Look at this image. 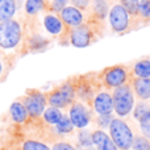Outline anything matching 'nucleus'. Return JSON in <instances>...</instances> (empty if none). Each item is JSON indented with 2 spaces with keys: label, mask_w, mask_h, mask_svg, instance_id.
Instances as JSON below:
<instances>
[{
  "label": "nucleus",
  "mask_w": 150,
  "mask_h": 150,
  "mask_svg": "<svg viewBox=\"0 0 150 150\" xmlns=\"http://www.w3.org/2000/svg\"><path fill=\"white\" fill-rule=\"evenodd\" d=\"M109 136L119 150H130L134 140L130 127L120 117L113 119L109 125Z\"/></svg>",
  "instance_id": "f257e3e1"
},
{
  "label": "nucleus",
  "mask_w": 150,
  "mask_h": 150,
  "mask_svg": "<svg viewBox=\"0 0 150 150\" xmlns=\"http://www.w3.org/2000/svg\"><path fill=\"white\" fill-rule=\"evenodd\" d=\"M112 100H113V111L117 113V116H128L134 107V93L132 87L124 84L115 88L112 93Z\"/></svg>",
  "instance_id": "f03ea898"
},
{
  "label": "nucleus",
  "mask_w": 150,
  "mask_h": 150,
  "mask_svg": "<svg viewBox=\"0 0 150 150\" xmlns=\"http://www.w3.org/2000/svg\"><path fill=\"white\" fill-rule=\"evenodd\" d=\"M23 29L18 21L11 20L0 24V47L3 49H13L21 41Z\"/></svg>",
  "instance_id": "7ed1b4c3"
},
{
  "label": "nucleus",
  "mask_w": 150,
  "mask_h": 150,
  "mask_svg": "<svg viewBox=\"0 0 150 150\" xmlns=\"http://www.w3.org/2000/svg\"><path fill=\"white\" fill-rule=\"evenodd\" d=\"M75 95H76V88L70 82H66L58 88H55L54 91L47 93L46 100L50 104V107H55V108L61 109L73 104Z\"/></svg>",
  "instance_id": "20e7f679"
},
{
  "label": "nucleus",
  "mask_w": 150,
  "mask_h": 150,
  "mask_svg": "<svg viewBox=\"0 0 150 150\" xmlns=\"http://www.w3.org/2000/svg\"><path fill=\"white\" fill-rule=\"evenodd\" d=\"M100 78L107 88H113L115 90L120 86L127 84L129 73H128V69L124 65H115L111 67H107L100 74Z\"/></svg>",
  "instance_id": "39448f33"
},
{
  "label": "nucleus",
  "mask_w": 150,
  "mask_h": 150,
  "mask_svg": "<svg viewBox=\"0 0 150 150\" xmlns=\"http://www.w3.org/2000/svg\"><path fill=\"white\" fill-rule=\"evenodd\" d=\"M46 95L38 91H29L23 99V104L30 117H38L44 113L46 107Z\"/></svg>",
  "instance_id": "423d86ee"
},
{
  "label": "nucleus",
  "mask_w": 150,
  "mask_h": 150,
  "mask_svg": "<svg viewBox=\"0 0 150 150\" xmlns=\"http://www.w3.org/2000/svg\"><path fill=\"white\" fill-rule=\"evenodd\" d=\"M109 24H111V28L117 33L125 32L129 26V13L120 3L112 5L109 11Z\"/></svg>",
  "instance_id": "0eeeda50"
},
{
  "label": "nucleus",
  "mask_w": 150,
  "mask_h": 150,
  "mask_svg": "<svg viewBox=\"0 0 150 150\" xmlns=\"http://www.w3.org/2000/svg\"><path fill=\"white\" fill-rule=\"evenodd\" d=\"M70 117L71 122L75 128L84 129L91 121V112L87 107L80 101H74L70 107Z\"/></svg>",
  "instance_id": "6e6552de"
},
{
  "label": "nucleus",
  "mask_w": 150,
  "mask_h": 150,
  "mask_svg": "<svg viewBox=\"0 0 150 150\" xmlns=\"http://www.w3.org/2000/svg\"><path fill=\"white\" fill-rule=\"evenodd\" d=\"M93 34L88 25H79L71 29L70 32V42L75 47H87L92 44Z\"/></svg>",
  "instance_id": "1a4fd4ad"
},
{
  "label": "nucleus",
  "mask_w": 150,
  "mask_h": 150,
  "mask_svg": "<svg viewBox=\"0 0 150 150\" xmlns=\"http://www.w3.org/2000/svg\"><path fill=\"white\" fill-rule=\"evenodd\" d=\"M93 109L99 116L112 115V112H113V100H112L111 93L99 92L93 98Z\"/></svg>",
  "instance_id": "9d476101"
},
{
  "label": "nucleus",
  "mask_w": 150,
  "mask_h": 150,
  "mask_svg": "<svg viewBox=\"0 0 150 150\" xmlns=\"http://www.w3.org/2000/svg\"><path fill=\"white\" fill-rule=\"evenodd\" d=\"M59 13L63 24H66L67 26H73V28L82 25L83 20H84L82 11L75 7H65Z\"/></svg>",
  "instance_id": "9b49d317"
},
{
  "label": "nucleus",
  "mask_w": 150,
  "mask_h": 150,
  "mask_svg": "<svg viewBox=\"0 0 150 150\" xmlns=\"http://www.w3.org/2000/svg\"><path fill=\"white\" fill-rule=\"evenodd\" d=\"M92 144L96 146V150H119L112 138L100 129L92 133Z\"/></svg>",
  "instance_id": "f8f14e48"
},
{
  "label": "nucleus",
  "mask_w": 150,
  "mask_h": 150,
  "mask_svg": "<svg viewBox=\"0 0 150 150\" xmlns=\"http://www.w3.org/2000/svg\"><path fill=\"white\" fill-rule=\"evenodd\" d=\"M133 93H136L140 100L150 99V78H134L132 82Z\"/></svg>",
  "instance_id": "ddd939ff"
},
{
  "label": "nucleus",
  "mask_w": 150,
  "mask_h": 150,
  "mask_svg": "<svg viewBox=\"0 0 150 150\" xmlns=\"http://www.w3.org/2000/svg\"><path fill=\"white\" fill-rule=\"evenodd\" d=\"M44 26L50 34L53 36H59L65 29L63 21L61 20V17L55 15H46L44 17Z\"/></svg>",
  "instance_id": "4468645a"
},
{
  "label": "nucleus",
  "mask_w": 150,
  "mask_h": 150,
  "mask_svg": "<svg viewBox=\"0 0 150 150\" xmlns=\"http://www.w3.org/2000/svg\"><path fill=\"white\" fill-rule=\"evenodd\" d=\"M9 113H11L12 120L15 122H17V124L25 122L26 119H28V116H29L26 109H25V107H24V104L21 103V101H13L11 108H9Z\"/></svg>",
  "instance_id": "2eb2a0df"
},
{
  "label": "nucleus",
  "mask_w": 150,
  "mask_h": 150,
  "mask_svg": "<svg viewBox=\"0 0 150 150\" xmlns=\"http://www.w3.org/2000/svg\"><path fill=\"white\" fill-rule=\"evenodd\" d=\"M16 0H0V23L8 21L16 12Z\"/></svg>",
  "instance_id": "dca6fc26"
},
{
  "label": "nucleus",
  "mask_w": 150,
  "mask_h": 150,
  "mask_svg": "<svg viewBox=\"0 0 150 150\" xmlns=\"http://www.w3.org/2000/svg\"><path fill=\"white\" fill-rule=\"evenodd\" d=\"M108 3L107 0H92V12L93 17L103 21L108 16Z\"/></svg>",
  "instance_id": "f3484780"
},
{
  "label": "nucleus",
  "mask_w": 150,
  "mask_h": 150,
  "mask_svg": "<svg viewBox=\"0 0 150 150\" xmlns=\"http://www.w3.org/2000/svg\"><path fill=\"white\" fill-rule=\"evenodd\" d=\"M136 78H150V59H141L133 66Z\"/></svg>",
  "instance_id": "a211bd4d"
},
{
  "label": "nucleus",
  "mask_w": 150,
  "mask_h": 150,
  "mask_svg": "<svg viewBox=\"0 0 150 150\" xmlns=\"http://www.w3.org/2000/svg\"><path fill=\"white\" fill-rule=\"evenodd\" d=\"M44 120L50 125H57V122L62 119V112L59 108H55V107H49L44 111Z\"/></svg>",
  "instance_id": "6ab92c4d"
},
{
  "label": "nucleus",
  "mask_w": 150,
  "mask_h": 150,
  "mask_svg": "<svg viewBox=\"0 0 150 150\" xmlns=\"http://www.w3.org/2000/svg\"><path fill=\"white\" fill-rule=\"evenodd\" d=\"M44 7H45V0H26L25 1V11L30 16L37 15L40 11L44 9Z\"/></svg>",
  "instance_id": "aec40b11"
},
{
  "label": "nucleus",
  "mask_w": 150,
  "mask_h": 150,
  "mask_svg": "<svg viewBox=\"0 0 150 150\" xmlns=\"http://www.w3.org/2000/svg\"><path fill=\"white\" fill-rule=\"evenodd\" d=\"M55 128H57V132L61 133V134H67V133H71L74 129V125L73 122H71L70 117L69 116H65L63 115L62 119L59 120V121L57 122V125H55Z\"/></svg>",
  "instance_id": "412c9836"
},
{
  "label": "nucleus",
  "mask_w": 150,
  "mask_h": 150,
  "mask_svg": "<svg viewBox=\"0 0 150 150\" xmlns=\"http://www.w3.org/2000/svg\"><path fill=\"white\" fill-rule=\"evenodd\" d=\"M133 150H150V140L145 136H134L133 140Z\"/></svg>",
  "instance_id": "4be33fe9"
},
{
  "label": "nucleus",
  "mask_w": 150,
  "mask_h": 150,
  "mask_svg": "<svg viewBox=\"0 0 150 150\" xmlns=\"http://www.w3.org/2000/svg\"><path fill=\"white\" fill-rule=\"evenodd\" d=\"M29 45H30V49L33 52H41V50H45L47 46V41L44 38V37L40 36H34L30 38L29 41Z\"/></svg>",
  "instance_id": "5701e85b"
},
{
  "label": "nucleus",
  "mask_w": 150,
  "mask_h": 150,
  "mask_svg": "<svg viewBox=\"0 0 150 150\" xmlns=\"http://www.w3.org/2000/svg\"><path fill=\"white\" fill-rule=\"evenodd\" d=\"M78 141H79L82 148H91L93 145L92 144V133H90L88 130L82 129L78 134Z\"/></svg>",
  "instance_id": "b1692460"
},
{
  "label": "nucleus",
  "mask_w": 150,
  "mask_h": 150,
  "mask_svg": "<svg viewBox=\"0 0 150 150\" xmlns=\"http://www.w3.org/2000/svg\"><path fill=\"white\" fill-rule=\"evenodd\" d=\"M138 122H140V128L141 132H142V136L150 138V111L146 112L144 116H141L138 119Z\"/></svg>",
  "instance_id": "393cba45"
},
{
  "label": "nucleus",
  "mask_w": 150,
  "mask_h": 150,
  "mask_svg": "<svg viewBox=\"0 0 150 150\" xmlns=\"http://www.w3.org/2000/svg\"><path fill=\"white\" fill-rule=\"evenodd\" d=\"M21 150H50V148L47 145H45V144L40 142V141L26 140L25 142L23 144Z\"/></svg>",
  "instance_id": "a878e982"
},
{
  "label": "nucleus",
  "mask_w": 150,
  "mask_h": 150,
  "mask_svg": "<svg viewBox=\"0 0 150 150\" xmlns=\"http://www.w3.org/2000/svg\"><path fill=\"white\" fill-rule=\"evenodd\" d=\"M120 4L125 8L129 15H137L138 13V4L140 0H120Z\"/></svg>",
  "instance_id": "bb28decb"
},
{
  "label": "nucleus",
  "mask_w": 150,
  "mask_h": 150,
  "mask_svg": "<svg viewBox=\"0 0 150 150\" xmlns=\"http://www.w3.org/2000/svg\"><path fill=\"white\" fill-rule=\"evenodd\" d=\"M149 111H150V105H149V104L146 103L145 100L140 101V103L134 107V109H133V116H134L136 120H138L141 116H144V115H145L146 112H149Z\"/></svg>",
  "instance_id": "cd10ccee"
},
{
  "label": "nucleus",
  "mask_w": 150,
  "mask_h": 150,
  "mask_svg": "<svg viewBox=\"0 0 150 150\" xmlns=\"http://www.w3.org/2000/svg\"><path fill=\"white\" fill-rule=\"evenodd\" d=\"M137 15L142 18H150V0H140Z\"/></svg>",
  "instance_id": "c85d7f7f"
},
{
  "label": "nucleus",
  "mask_w": 150,
  "mask_h": 150,
  "mask_svg": "<svg viewBox=\"0 0 150 150\" xmlns=\"http://www.w3.org/2000/svg\"><path fill=\"white\" fill-rule=\"evenodd\" d=\"M113 119L115 117L112 116V115H103V116H99L98 117V125L100 128H109V125H111V122Z\"/></svg>",
  "instance_id": "c756f323"
},
{
  "label": "nucleus",
  "mask_w": 150,
  "mask_h": 150,
  "mask_svg": "<svg viewBox=\"0 0 150 150\" xmlns=\"http://www.w3.org/2000/svg\"><path fill=\"white\" fill-rule=\"evenodd\" d=\"M69 0H53L52 1V9L54 12H61L65 7H67Z\"/></svg>",
  "instance_id": "7c9ffc66"
},
{
  "label": "nucleus",
  "mask_w": 150,
  "mask_h": 150,
  "mask_svg": "<svg viewBox=\"0 0 150 150\" xmlns=\"http://www.w3.org/2000/svg\"><path fill=\"white\" fill-rule=\"evenodd\" d=\"M70 1H71V4H73V7L82 11V9H87L91 0H70Z\"/></svg>",
  "instance_id": "2f4dec72"
},
{
  "label": "nucleus",
  "mask_w": 150,
  "mask_h": 150,
  "mask_svg": "<svg viewBox=\"0 0 150 150\" xmlns=\"http://www.w3.org/2000/svg\"><path fill=\"white\" fill-rule=\"evenodd\" d=\"M52 150H78L76 148H74L71 144L69 142H63V141H61V142H57L54 144V146H53Z\"/></svg>",
  "instance_id": "473e14b6"
},
{
  "label": "nucleus",
  "mask_w": 150,
  "mask_h": 150,
  "mask_svg": "<svg viewBox=\"0 0 150 150\" xmlns=\"http://www.w3.org/2000/svg\"><path fill=\"white\" fill-rule=\"evenodd\" d=\"M3 73V65H1V62H0V75H1Z\"/></svg>",
  "instance_id": "72a5a7b5"
}]
</instances>
